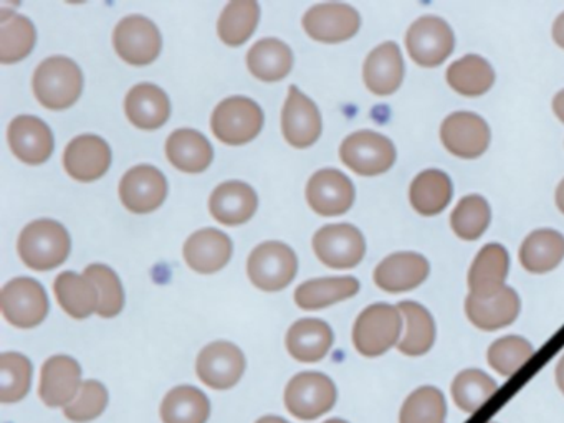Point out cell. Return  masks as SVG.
Listing matches in <instances>:
<instances>
[{"label": "cell", "instance_id": "ffe728a7", "mask_svg": "<svg viewBox=\"0 0 564 423\" xmlns=\"http://www.w3.org/2000/svg\"><path fill=\"white\" fill-rule=\"evenodd\" d=\"M82 367L74 357L54 356L45 360L39 393L48 406H67L80 392Z\"/></svg>", "mask_w": 564, "mask_h": 423}, {"label": "cell", "instance_id": "7bdbcfd3", "mask_svg": "<svg viewBox=\"0 0 564 423\" xmlns=\"http://www.w3.org/2000/svg\"><path fill=\"white\" fill-rule=\"evenodd\" d=\"M32 364L19 352H6L0 357V400L14 403L24 399L31 390Z\"/></svg>", "mask_w": 564, "mask_h": 423}, {"label": "cell", "instance_id": "e0dca14e", "mask_svg": "<svg viewBox=\"0 0 564 423\" xmlns=\"http://www.w3.org/2000/svg\"><path fill=\"white\" fill-rule=\"evenodd\" d=\"M282 131L289 144L296 149L310 148L322 135L318 106L296 86L289 88V98L282 111Z\"/></svg>", "mask_w": 564, "mask_h": 423}, {"label": "cell", "instance_id": "f5cc1de1", "mask_svg": "<svg viewBox=\"0 0 564 423\" xmlns=\"http://www.w3.org/2000/svg\"><path fill=\"white\" fill-rule=\"evenodd\" d=\"M325 423H348V422H346V420H341V419H332V420H328V422H325Z\"/></svg>", "mask_w": 564, "mask_h": 423}, {"label": "cell", "instance_id": "d4e9b609", "mask_svg": "<svg viewBox=\"0 0 564 423\" xmlns=\"http://www.w3.org/2000/svg\"><path fill=\"white\" fill-rule=\"evenodd\" d=\"M510 271V254L500 243H488L478 251L468 271L471 296L491 297L505 288Z\"/></svg>", "mask_w": 564, "mask_h": 423}, {"label": "cell", "instance_id": "60d3db41", "mask_svg": "<svg viewBox=\"0 0 564 423\" xmlns=\"http://www.w3.org/2000/svg\"><path fill=\"white\" fill-rule=\"evenodd\" d=\"M491 221V208L487 198L478 194L465 195L451 215V227L465 241L478 240Z\"/></svg>", "mask_w": 564, "mask_h": 423}, {"label": "cell", "instance_id": "8d00e7d4", "mask_svg": "<svg viewBox=\"0 0 564 423\" xmlns=\"http://www.w3.org/2000/svg\"><path fill=\"white\" fill-rule=\"evenodd\" d=\"M209 415V399L203 390L193 386L171 390L161 405L163 423H206Z\"/></svg>", "mask_w": 564, "mask_h": 423}, {"label": "cell", "instance_id": "d6a6232c", "mask_svg": "<svg viewBox=\"0 0 564 423\" xmlns=\"http://www.w3.org/2000/svg\"><path fill=\"white\" fill-rule=\"evenodd\" d=\"M359 281L352 276L316 278L295 291V303L306 311L323 310L358 294Z\"/></svg>", "mask_w": 564, "mask_h": 423}, {"label": "cell", "instance_id": "e575fe53", "mask_svg": "<svg viewBox=\"0 0 564 423\" xmlns=\"http://www.w3.org/2000/svg\"><path fill=\"white\" fill-rule=\"evenodd\" d=\"M495 78L497 75L490 62L474 53L462 56L447 69L448 86L458 95L468 96V98L490 91Z\"/></svg>", "mask_w": 564, "mask_h": 423}, {"label": "cell", "instance_id": "4fadbf2b", "mask_svg": "<svg viewBox=\"0 0 564 423\" xmlns=\"http://www.w3.org/2000/svg\"><path fill=\"white\" fill-rule=\"evenodd\" d=\"M361 26V17L348 3H318L303 17V29L316 42L341 43L352 39Z\"/></svg>", "mask_w": 564, "mask_h": 423}, {"label": "cell", "instance_id": "5b68a950", "mask_svg": "<svg viewBox=\"0 0 564 423\" xmlns=\"http://www.w3.org/2000/svg\"><path fill=\"white\" fill-rule=\"evenodd\" d=\"M296 271H299V258L295 251L282 241H265L253 248L247 263L250 281L259 290L269 291V293L289 286Z\"/></svg>", "mask_w": 564, "mask_h": 423}, {"label": "cell", "instance_id": "bcb514c9", "mask_svg": "<svg viewBox=\"0 0 564 423\" xmlns=\"http://www.w3.org/2000/svg\"><path fill=\"white\" fill-rule=\"evenodd\" d=\"M108 405V390L98 380H87L74 402L65 406L64 413L75 423L91 422L105 412Z\"/></svg>", "mask_w": 564, "mask_h": 423}, {"label": "cell", "instance_id": "83f0119b", "mask_svg": "<svg viewBox=\"0 0 564 423\" xmlns=\"http://www.w3.org/2000/svg\"><path fill=\"white\" fill-rule=\"evenodd\" d=\"M171 164L187 174H199L213 164L214 149L196 129H177L166 141Z\"/></svg>", "mask_w": 564, "mask_h": 423}, {"label": "cell", "instance_id": "b9f144b4", "mask_svg": "<svg viewBox=\"0 0 564 423\" xmlns=\"http://www.w3.org/2000/svg\"><path fill=\"white\" fill-rule=\"evenodd\" d=\"M447 402L437 387L415 389L402 403L399 423H445Z\"/></svg>", "mask_w": 564, "mask_h": 423}, {"label": "cell", "instance_id": "f6af8a7d", "mask_svg": "<svg viewBox=\"0 0 564 423\" xmlns=\"http://www.w3.org/2000/svg\"><path fill=\"white\" fill-rule=\"evenodd\" d=\"M84 274L90 278L100 291V306L97 313L101 317H115L120 314L124 306V293L118 274L107 264L100 263L85 268Z\"/></svg>", "mask_w": 564, "mask_h": 423}, {"label": "cell", "instance_id": "f907efd6", "mask_svg": "<svg viewBox=\"0 0 564 423\" xmlns=\"http://www.w3.org/2000/svg\"><path fill=\"white\" fill-rule=\"evenodd\" d=\"M556 205L561 214L564 215V178L560 182L556 188Z\"/></svg>", "mask_w": 564, "mask_h": 423}, {"label": "cell", "instance_id": "2e32d148", "mask_svg": "<svg viewBox=\"0 0 564 423\" xmlns=\"http://www.w3.org/2000/svg\"><path fill=\"white\" fill-rule=\"evenodd\" d=\"M167 195V181L153 165H137L120 182V198L133 214H150L163 205Z\"/></svg>", "mask_w": 564, "mask_h": 423}, {"label": "cell", "instance_id": "277c9868", "mask_svg": "<svg viewBox=\"0 0 564 423\" xmlns=\"http://www.w3.org/2000/svg\"><path fill=\"white\" fill-rule=\"evenodd\" d=\"M210 128L224 144L242 145L259 135L263 128V111L246 96H232L219 102L213 112Z\"/></svg>", "mask_w": 564, "mask_h": 423}, {"label": "cell", "instance_id": "1f68e13d", "mask_svg": "<svg viewBox=\"0 0 564 423\" xmlns=\"http://www.w3.org/2000/svg\"><path fill=\"white\" fill-rule=\"evenodd\" d=\"M54 291L62 310L75 319H85L100 306V291L85 274L64 271L55 280Z\"/></svg>", "mask_w": 564, "mask_h": 423}, {"label": "cell", "instance_id": "74e56055", "mask_svg": "<svg viewBox=\"0 0 564 423\" xmlns=\"http://www.w3.org/2000/svg\"><path fill=\"white\" fill-rule=\"evenodd\" d=\"M37 33L28 17L6 12L0 15V62H21L34 50Z\"/></svg>", "mask_w": 564, "mask_h": 423}, {"label": "cell", "instance_id": "d6986e66", "mask_svg": "<svg viewBox=\"0 0 564 423\" xmlns=\"http://www.w3.org/2000/svg\"><path fill=\"white\" fill-rule=\"evenodd\" d=\"M110 164V145L100 135H78V138L72 139L70 144L65 149V171L77 181H98L107 174Z\"/></svg>", "mask_w": 564, "mask_h": 423}, {"label": "cell", "instance_id": "9a60e30c", "mask_svg": "<svg viewBox=\"0 0 564 423\" xmlns=\"http://www.w3.org/2000/svg\"><path fill=\"white\" fill-rule=\"evenodd\" d=\"M355 185L338 169H322L310 177L306 200L316 214L335 217L345 214L355 204Z\"/></svg>", "mask_w": 564, "mask_h": 423}, {"label": "cell", "instance_id": "9c48e42d", "mask_svg": "<svg viewBox=\"0 0 564 423\" xmlns=\"http://www.w3.org/2000/svg\"><path fill=\"white\" fill-rule=\"evenodd\" d=\"M48 297L34 278H14L2 288V314L21 329L39 326L47 317Z\"/></svg>", "mask_w": 564, "mask_h": 423}, {"label": "cell", "instance_id": "44dd1931", "mask_svg": "<svg viewBox=\"0 0 564 423\" xmlns=\"http://www.w3.org/2000/svg\"><path fill=\"white\" fill-rule=\"evenodd\" d=\"M8 138L15 158L25 164H44L54 152L51 128L35 116H18L9 124Z\"/></svg>", "mask_w": 564, "mask_h": 423}, {"label": "cell", "instance_id": "484cf974", "mask_svg": "<svg viewBox=\"0 0 564 423\" xmlns=\"http://www.w3.org/2000/svg\"><path fill=\"white\" fill-rule=\"evenodd\" d=\"M259 198L246 182L229 181L217 185L209 198L210 215L219 224L236 227L246 224L256 214Z\"/></svg>", "mask_w": 564, "mask_h": 423}, {"label": "cell", "instance_id": "db71d44e", "mask_svg": "<svg viewBox=\"0 0 564 423\" xmlns=\"http://www.w3.org/2000/svg\"><path fill=\"white\" fill-rule=\"evenodd\" d=\"M490 423H497V422H490Z\"/></svg>", "mask_w": 564, "mask_h": 423}, {"label": "cell", "instance_id": "5bb4252c", "mask_svg": "<svg viewBox=\"0 0 564 423\" xmlns=\"http://www.w3.org/2000/svg\"><path fill=\"white\" fill-rule=\"evenodd\" d=\"M246 370V357L232 343L217 340L200 350L196 372L210 389L226 390L239 383Z\"/></svg>", "mask_w": 564, "mask_h": 423}, {"label": "cell", "instance_id": "f35d334b", "mask_svg": "<svg viewBox=\"0 0 564 423\" xmlns=\"http://www.w3.org/2000/svg\"><path fill=\"white\" fill-rule=\"evenodd\" d=\"M260 19L259 3L253 0H234L227 3L217 22V32L226 45L239 46L256 32Z\"/></svg>", "mask_w": 564, "mask_h": 423}, {"label": "cell", "instance_id": "7402d4cb", "mask_svg": "<svg viewBox=\"0 0 564 423\" xmlns=\"http://www.w3.org/2000/svg\"><path fill=\"white\" fill-rule=\"evenodd\" d=\"M404 56L398 43L394 42L376 46L362 66L366 88L378 96H388L398 91L404 82Z\"/></svg>", "mask_w": 564, "mask_h": 423}, {"label": "cell", "instance_id": "30bf717a", "mask_svg": "<svg viewBox=\"0 0 564 423\" xmlns=\"http://www.w3.org/2000/svg\"><path fill=\"white\" fill-rule=\"evenodd\" d=\"M313 250L326 267L346 270L361 263L366 254V240L355 225H325L313 237Z\"/></svg>", "mask_w": 564, "mask_h": 423}, {"label": "cell", "instance_id": "ba28073f", "mask_svg": "<svg viewBox=\"0 0 564 423\" xmlns=\"http://www.w3.org/2000/svg\"><path fill=\"white\" fill-rule=\"evenodd\" d=\"M335 382L325 373H296L285 389V405L300 420H315L335 406Z\"/></svg>", "mask_w": 564, "mask_h": 423}, {"label": "cell", "instance_id": "c3c4849f", "mask_svg": "<svg viewBox=\"0 0 564 423\" xmlns=\"http://www.w3.org/2000/svg\"><path fill=\"white\" fill-rule=\"evenodd\" d=\"M553 111L556 118L564 124V89H561V91L556 93V96H554Z\"/></svg>", "mask_w": 564, "mask_h": 423}, {"label": "cell", "instance_id": "ee69618b", "mask_svg": "<svg viewBox=\"0 0 564 423\" xmlns=\"http://www.w3.org/2000/svg\"><path fill=\"white\" fill-rule=\"evenodd\" d=\"M533 346L521 336H505L488 347V364L503 377H511L533 357Z\"/></svg>", "mask_w": 564, "mask_h": 423}, {"label": "cell", "instance_id": "8fae6325", "mask_svg": "<svg viewBox=\"0 0 564 423\" xmlns=\"http://www.w3.org/2000/svg\"><path fill=\"white\" fill-rule=\"evenodd\" d=\"M118 55L133 66L153 63L160 56L163 40L160 30L143 15H130L120 20L113 33Z\"/></svg>", "mask_w": 564, "mask_h": 423}, {"label": "cell", "instance_id": "ac0fdd59", "mask_svg": "<svg viewBox=\"0 0 564 423\" xmlns=\"http://www.w3.org/2000/svg\"><path fill=\"white\" fill-rule=\"evenodd\" d=\"M431 273L427 258L414 251L389 254L375 270V283L386 293H405L421 286Z\"/></svg>", "mask_w": 564, "mask_h": 423}, {"label": "cell", "instance_id": "836d02e7", "mask_svg": "<svg viewBox=\"0 0 564 423\" xmlns=\"http://www.w3.org/2000/svg\"><path fill=\"white\" fill-rule=\"evenodd\" d=\"M247 66L262 82H280L292 72L293 53L282 40H259L247 53Z\"/></svg>", "mask_w": 564, "mask_h": 423}, {"label": "cell", "instance_id": "7c38bea8", "mask_svg": "<svg viewBox=\"0 0 564 423\" xmlns=\"http://www.w3.org/2000/svg\"><path fill=\"white\" fill-rule=\"evenodd\" d=\"M441 141L444 148L457 158L477 159L485 154L490 145V126L475 112H452L442 122Z\"/></svg>", "mask_w": 564, "mask_h": 423}, {"label": "cell", "instance_id": "ab89813d", "mask_svg": "<svg viewBox=\"0 0 564 423\" xmlns=\"http://www.w3.org/2000/svg\"><path fill=\"white\" fill-rule=\"evenodd\" d=\"M498 386L480 369H465L452 382L455 405L465 413H474L497 392Z\"/></svg>", "mask_w": 564, "mask_h": 423}, {"label": "cell", "instance_id": "52a82bcc", "mask_svg": "<svg viewBox=\"0 0 564 423\" xmlns=\"http://www.w3.org/2000/svg\"><path fill=\"white\" fill-rule=\"evenodd\" d=\"M405 48L419 66L435 68L454 53V30L441 17H421L405 33Z\"/></svg>", "mask_w": 564, "mask_h": 423}, {"label": "cell", "instance_id": "d590c367", "mask_svg": "<svg viewBox=\"0 0 564 423\" xmlns=\"http://www.w3.org/2000/svg\"><path fill=\"white\" fill-rule=\"evenodd\" d=\"M405 321V334L399 340L398 349L409 357L427 354L435 343V323L427 307L415 301H402L398 304Z\"/></svg>", "mask_w": 564, "mask_h": 423}, {"label": "cell", "instance_id": "6da1fadb", "mask_svg": "<svg viewBox=\"0 0 564 423\" xmlns=\"http://www.w3.org/2000/svg\"><path fill=\"white\" fill-rule=\"evenodd\" d=\"M35 98L45 108L61 111L80 98L84 75L80 66L67 56H51L37 66L32 79Z\"/></svg>", "mask_w": 564, "mask_h": 423}, {"label": "cell", "instance_id": "603a6c76", "mask_svg": "<svg viewBox=\"0 0 564 423\" xmlns=\"http://www.w3.org/2000/svg\"><path fill=\"white\" fill-rule=\"evenodd\" d=\"M520 296L513 288L505 286L491 297H477L468 294L465 300V314L475 327L481 330H498L510 326L520 314Z\"/></svg>", "mask_w": 564, "mask_h": 423}, {"label": "cell", "instance_id": "3957f363", "mask_svg": "<svg viewBox=\"0 0 564 423\" xmlns=\"http://www.w3.org/2000/svg\"><path fill=\"white\" fill-rule=\"evenodd\" d=\"M401 310L388 303L366 307L352 327V343L365 357H379L398 346L402 330Z\"/></svg>", "mask_w": 564, "mask_h": 423}, {"label": "cell", "instance_id": "f546056e", "mask_svg": "<svg viewBox=\"0 0 564 423\" xmlns=\"http://www.w3.org/2000/svg\"><path fill=\"white\" fill-rule=\"evenodd\" d=\"M454 194L451 177L438 169H427L415 175L409 188V200L417 214L434 217L448 207Z\"/></svg>", "mask_w": 564, "mask_h": 423}, {"label": "cell", "instance_id": "f1b7e54d", "mask_svg": "<svg viewBox=\"0 0 564 423\" xmlns=\"http://www.w3.org/2000/svg\"><path fill=\"white\" fill-rule=\"evenodd\" d=\"M333 330L325 321L300 319L286 333V349L300 362H318L333 346Z\"/></svg>", "mask_w": 564, "mask_h": 423}, {"label": "cell", "instance_id": "4dcf8cb0", "mask_svg": "<svg viewBox=\"0 0 564 423\" xmlns=\"http://www.w3.org/2000/svg\"><path fill=\"white\" fill-rule=\"evenodd\" d=\"M564 260V237L551 228L531 231L520 247V263L534 274L547 273Z\"/></svg>", "mask_w": 564, "mask_h": 423}, {"label": "cell", "instance_id": "7dc6e473", "mask_svg": "<svg viewBox=\"0 0 564 423\" xmlns=\"http://www.w3.org/2000/svg\"><path fill=\"white\" fill-rule=\"evenodd\" d=\"M553 40L557 46L564 48V12L557 15V19L553 23Z\"/></svg>", "mask_w": 564, "mask_h": 423}, {"label": "cell", "instance_id": "8992f818", "mask_svg": "<svg viewBox=\"0 0 564 423\" xmlns=\"http://www.w3.org/2000/svg\"><path fill=\"white\" fill-rule=\"evenodd\" d=\"M339 158L356 174L375 177L394 165L398 152L391 139L366 129L352 132L341 142Z\"/></svg>", "mask_w": 564, "mask_h": 423}, {"label": "cell", "instance_id": "4316f807", "mask_svg": "<svg viewBox=\"0 0 564 423\" xmlns=\"http://www.w3.org/2000/svg\"><path fill=\"white\" fill-rule=\"evenodd\" d=\"M124 111L137 128L153 131L166 124L171 115V102L160 86L140 83L128 93Z\"/></svg>", "mask_w": 564, "mask_h": 423}, {"label": "cell", "instance_id": "cb8c5ba5", "mask_svg": "<svg viewBox=\"0 0 564 423\" xmlns=\"http://www.w3.org/2000/svg\"><path fill=\"white\" fill-rule=\"evenodd\" d=\"M232 240L217 228H203L187 238L184 260L200 274H213L223 270L232 257Z\"/></svg>", "mask_w": 564, "mask_h": 423}, {"label": "cell", "instance_id": "7a4b0ae2", "mask_svg": "<svg viewBox=\"0 0 564 423\" xmlns=\"http://www.w3.org/2000/svg\"><path fill=\"white\" fill-rule=\"evenodd\" d=\"M67 228L51 218L32 221L19 237L18 250L22 261L35 271L61 267L70 253Z\"/></svg>", "mask_w": 564, "mask_h": 423}, {"label": "cell", "instance_id": "681fc988", "mask_svg": "<svg viewBox=\"0 0 564 423\" xmlns=\"http://www.w3.org/2000/svg\"><path fill=\"white\" fill-rule=\"evenodd\" d=\"M556 383L557 389H560L564 395V356L561 357L560 362H557L556 366Z\"/></svg>", "mask_w": 564, "mask_h": 423}, {"label": "cell", "instance_id": "816d5d0a", "mask_svg": "<svg viewBox=\"0 0 564 423\" xmlns=\"http://www.w3.org/2000/svg\"><path fill=\"white\" fill-rule=\"evenodd\" d=\"M257 423H289L285 419H282V416H262V419L257 420Z\"/></svg>", "mask_w": 564, "mask_h": 423}]
</instances>
